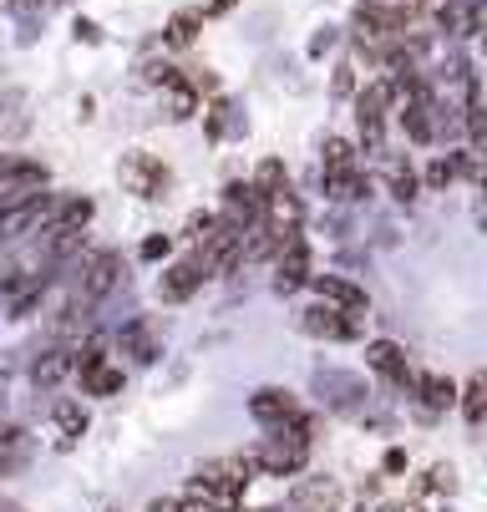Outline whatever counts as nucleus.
I'll return each mask as SVG.
<instances>
[{"instance_id":"f257e3e1","label":"nucleus","mask_w":487,"mask_h":512,"mask_svg":"<svg viewBox=\"0 0 487 512\" xmlns=\"http://www.w3.org/2000/svg\"><path fill=\"white\" fill-rule=\"evenodd\" d=\"M254 482V457H219V462H203L193 477H188V502H203V507H234L244 497V487Z\"/></svg>"},{"instance_id":"f03ea898","label":"nucleus","mask_w":487,"mask_h":512,"mask_svg":"<svg viewBox=\"0 0 487 512\" xmlns=\"http://www.w3.org/2000/svg\"><path fill=\"white\" fill-rule=\"evenodd\" d=\"M254 457V472H269V477H295L310 457V426L305 421H290V431L280 426V436H274L269 447L249 452Z\"/></svg>"},{"instance_id":"7ed1b4c3","label":"nucleus","mask_w":487,"mask_h":512,"mask_svg":"<svg viewBox=\"0 0 487 512\" xmlns=\"http://www.w3.org/2000/svg\"><path fill=\"white\" fill-rule=\"evenodd\" d=\"M117 178H122V188L127 193H137V198H163V188L173 183V173H168V163L163 158H153V153H127L122 158V168H117Z\"/></svg>"},{"instance_id":"20e7f679","label":"nucleus","mask_w":487,"mask_h":512,"mask_svg":"<svg viewBox=\"0 0 487 512\" xmlns=\"http://www.w3.org/2000/svg\"><path fill=\"white\" fill-rule=\"evenodd\" d=\"M51 289V269H21V274H6L0 279V300H6V310L21 320L41 305V295Z\"/></svg>"},{"instance_id":"39448f33","label":"nucleus","mask_w":487,"mask_h":512,"mask_svg":"<svg viewBox=\"0 0 487 512\" xmlns=\"http://www.w3.org/2000/svg\"><path fill=\"white\" fill-rule=\"evenodd\" d=\"M117 279H122V254L117 249H97L87 264H82V284H77V300H87V305H97V300H107L112 289H117Z\"/></svg>"},{"instance_id":"423d86ee","label":"nucleus","mask_w":487,"mask_h":512,"mask_svg":"<svg viewBox=\"0 0 487 512\" xmlns=\"http://www.w3.org/2000/svg\"><path fill=\"white\" fill-rule=\"evenodd\" d=\"M274 254H280V259H274V295H295V289H305V279H310V244H305V234L285 239Z\"/></svg>"},{"instance_id":"0eeeda50","label":"nucleus","mask_w":487,"mask_h":512,"mask_svg":"<svg viewBox=\"0 0 487 512\" xmlns=\"http://www.w3.org/2000/svg\"><path fill=\"white\" fill-rule=\"evenodd\" d=\"M264 218V198H259V188L254 183H229L224 188V213H219V224H229V229H239V234H249L254 224Z\"/></svg>"},{"instance_id":"6e6552de","label":"nucleus","mask_w":487,"mask_h":512,"mask_svg":"<svg viewBox=\"0 0 487 512\" xmlns=\"http://www.w3.org/2000/svg\"><path fill=\"white\" fill-rule=\"evenodd\" d=\"M305 284L315 289V300H325V305H335V310H345V315L371 310L366 289H361V284H351V279H340V274H310Z\"/></svg>"},{"instance_id":"1a4fd4ad","label":"nucleus","mask_w":487,"mask_h":512,"mask_svg":"<svg viewBox=\"0 0 487 512\" xmlns=\"http://www.w3.org/2000/svg\"><path fill=\"white\" fill-rule=\"evenodd\" d=\"M300 330L315 335V340H356V320L345 310H335V305H325V300L300 310Z\"/></svg>"},{"instance_id":"9d476101","label":"nucleus","mask_w":487,"mask_h":512,"mask_svg":"<svg viewBox=\"0 0 487 512\" xmlns=\"http://www.w3.org/2000/svg\"><path fill=\"white\" fill-rule=\"evenodd\" d=\"M249 416H254V421H264V426H290V421H300V401H295L290 391L264 386V391H254V396H249Z\"/></svg>"},{"instance_id":"9b49d317","label":"nucleus","mask_w":487,"mask_h":512,"mask_svg":"<svg viewBox=\"0 0 487 512\" xmlns=\"http://www.w3.org/2000/svg\"><path fill=\"white\" fill-rule=\"evenodd\" d=\"M198 284H203L198 264H193V259H178V264H168L163 279H158V300H163V305H183V300L198 295Z\"/></svg>"},{"instance_id":"f8f14e48","label":"nucleus","mask_w":487,"mask_h":512,"mask_svg":"<svg viewBox=\"0 0 487 512\" xmlns=\"http://www.w3.org/2000/svg\"><path fill=\"white\" fill-rule=\"evenodd\" d=\"M356 97V117H381L386 122V112H396V82L391 77H376V82H366L361 92H351Z\"/></svg>"},{"instance_id":"ddd939ff","label":"nucleus","mask_w":487,"mask_h":512,"mask_svg":"<svg viewBox=\"0 0 487 512\" xmlns=\"http://www.w3.org/2000/svg\"><path fill=\"white\" fill-rule=\"evenodd\" d=\"M406 391H416L422 396V406L427 411H447V406H457V386L447 381V376H406Z\"/></svg>"},{"instance_id":"4468645a","label":"nucleus","mask_w":487,"mask_h":512,"mask_svg":"<svg viewBox=\"0 0 487 512\" xmlns=\"http://www.w3.org/2000/svg\"><path fill=\"white\" fill-rule=\"evenodd\" d=\"M366 365L376 376H386V381H401V371H406V350L396 345V340H371L366 345Z\"/></svg>"},{"instance_id":"2eb2a0df","label":"nucleus","mask_w":487,"mask_h":512,"mask_svg":"<svg viewBox=\"0 0 487 512\" xmlns=\"http://www.w3.org/2000/svg\"><path fill=\"white\" fill-rule=\"evenodd\" d=\"M66 376H72V345H61V350H46V355L36 360V371H31V381H36L41 391L61 386Z\"/></svg>"},{"instance_id":"dca6fc26","label":"nucleus","mask_w":487,"mask_h":512,"mask_svg":"<svg viewBox=\"0 0 487 512\" xmlns=\"http://www.w3.org/2000/svg\"><path fill=\"white\" fill-rule=\"evenodd\" d=\"M366 193H371V178H366L361 168L325 173V198H335V203H356V198H366Z\"/></svg>"},{"instance_id":"f3484780","label":"nucleus","mask_w":487,"mask_h":512,"mask_svg":"<svg viewBox=\"0 0 487 512\" xmlns=\"http://www.w3.org/2000/svg\"><path fill=\"white\" fill-rule=\"evenodd\" d=\"M122 345L143 360V365H153L158 355H163V340H158V330H153V320H137V325H127L122 330Z\"/></svg>"},{"instance_id":"a211bd4d","label":"nucleus","mask_w":487,"mask_h":512,"mask_svg":"<svg viewBox=\"0 0 487 512\" xmlns=\"http://www.w3.org/2000/svg\"><path fill=\"white\" fill-rule=\"evenodd\" d=\"M198 31H203V16L188 6V11H173L168 16V26H163V46H173V51H183V46H193L198 41Z\"/></svg>"},{"instance_id":"6ab92c4d","label":"nucleus","mask_w":487,"mask_h":512,"mask_svg":"<svg viewBox=\"0 0 487 512\" xmlns=\"http://www.w3.org/2000/svg\"><path fill=\"white\" fill-rule=\"evenodd\" d=\"M401 127H406V137H411V142H422V148H427V142L437 137L432 102H427V97H422V102H406V107H401Z\"/></svg>"},{"instance_id":"aec40b11","label":"nucleus","mask_w":487,"mask_h":512,"mask_svg":"<svg viewBox=\"0 0 487 512\" xmlns=\"http://www.w3.org/2000/svg\"><path fill=\"white\" fill-rule=\"evenodd\" d=\"M457 406H462L467 426L477 431V426H482V416H487V376H472V381L457 391Z\"/></svg>"},{"instance_id":"412c9836","label":"nucleus","mask_w":487,"mask_h":512,"mask_svg":"<svg viewBox=\"0 0 487 512\" xmlns=\"http://www.w3.org/2000/svg\"><path fill=\"white\" fill-rule=\"evenodd\" d=\"M345 168H356V142L325 137V148H320V173H345Z\"/></svg>"},{"instance_id":"4be33fe9","label":"nucleus","mask_w":487,"mask_h":512,"mask_svg":"<svg viewBox=\"0 0 487 512\" xmlns=\"http://www.w3.org/2000/svg\"><path fill=\"white\" fill-rule=\"evenodd\" d=\"M295 502H300L305 512H335V507H340V487H335V482H305Z\"/></svg>"},{"instance_id":"5701e85b","label":"nucleus","mask_w":487,"mask_h":512,"mask_svg":"<svg viewBox=\"0 0 487 512\" xmlns=\"http://www.w3.org/2000/svg\"><path fill=\"white\" fill-rule=\"evenodd\" d=\"M82 391H87V396H117V391H122V371L102 360L97 371H87V376H82Z\"/></svg>"},{"instance_id":"b1692460","label":"nucleus","mask_w":487,"mask_h":512,"mask_svg":"<svg viewBox=\"0 0 487 512\" xmlns=\"http://www.w3.org/2000/svg\"><path fill=\"white\" fill-rule=\"evenodd\" d=\"M56 431H61V442L72 447L77 436H87V411H82L77 401H66V406H56Z\"/></svg>"},{"instance_id":"393cba45","label":"nucleus","mask_w":487,"mask_h":512,"mask_svg":"<svg viewBox=\"0 0 487 512\" xmlns=\"http://www.w3.org/2000/svg\"><path fill=\"white\" fill-rule=\"evenodd\" d=\"M285 183H290V173H285V163H280V158H264V163L254 168V188H259V198L280 193Z\"/></svg>"},{"instance_id":"a878e982","label":"nucleus","mask_w":487,"mask_h":512,"mask_svg":"<svg viewBox=\"0 0 487 512\" xmlns=\"http://www.w3.org/2000/svg\"><path fill=\"white\" fill-rule=\"evenodd\" d=\"M168 92H173V112H168V117H173V122H188V117L198 112V92H193V87H188L183 77H178V82H173Z\"/></svg>"},{"instance_id":"bb28decb","label":"nucleus","mask_w":487,"mask_h":512,"mask_svg":"<svg viewBox=\"0 0 487 512\" xmlns=\"http://www.w3.org/2000/svg\"><path fill=\"white\" fill-rule=\"evenodd\" d=\"M416 193H422V178H416L411 168H401V163H396V168H391V198H401V203H411Z\"/></svg>"},{"instance_id":"cd10ccee","label":"nucleus","mask_w":487,"mask_h":512,"mask_svg":"<svg viewBox=\"0 0 487 512\" xmlns=\"http://www.w3.org/2000/svg\"><path fill=\"white\" fill-rule=\"evenodd\" d=\"M178 77H183V71L168 66V61H143V82H148V87H173Z\"/></svg>"},{"instance_id":"c85d7f7f","label":"nucleus","mask_w":487,"mask_h":512,"mask_svg":"<svg viewBox=\"0 0 487 512\" xmlns=\"http://www.w3.org/2000/svg\"><path fill=\"white\" fill-rule=\"evenodd\" d=\"M452 178H457V158H437V163L422 173V183H427V188H447Z\"/></svg>"},{"instance_id":"c756f323","label":"nucleus","mask_w":487,"mask_h":512,"mask_svg":"<svg viewBox=\"0 0 487 512\" xmlns=\"http://www.w3.org/2000/svg\"><path fill=\"white\" fill-rule=\"evenodd\" d=\"M330 87H335V97H351V92H356V66H351V61H340Z\"/></svg>"},{"instance_id":"7c9ffc66","label":"nucleus","mask_w":487,"mask_h":512,"mask_svg":"<svg viewBox=\"0 0 487 512\" xmlns=\"http://www.w3.org/2000/svg\"><path fill=\"white\" fill-rule=\"evenodd\" d=\"M168 249H173V239H168V234H148V239H143V249H137V254H143V259L153 264V259H168Z\"/></svg>"},{"instance_id":"2f4dec72","label":"nucleus","mask_w":487,"mask_h":512,"mask_svg":"<svg viewBox=\"0 0 487 512\" xmlns=\"http://www.w3.org/2000/svg\"><path fill=\"white\" fill-rule=\"evenodd\" d=\"M219 224V213H208V208H198V213H188V239H203L208 229Z\"/></svg>"},{"instance_id":"473e14b6","label":"nucleus","mask_w":487,"mask_h":512,"mask_svg":"<svg viewBox=\"0 0 487 512\" xmlns=\"http://www.w3.org/2000/svg\"><path fill=\"white\" fill-rule=\"evenodd\" d=\"M234 6H239V0H203V11H198V16H203V21H219V16H229Z\"/></svg>"},{"instance_id":"72a5a7b5","label":"nucleus","mask_w":487,"mask_h":512,"mask_svg":"<svg viewBox=\"0 0 487 512\" xmlns=\"http://www.w3.org/2000/svg\"><path fill=\"white\" fill-rule=\"evenodd\" d=\"M72 31H77V41H87V46H97V41H102L97 21H87V16H77V26H72Z\"/></svg>"},{"instance_id":"f704fd0d","label":"nucleus","mask_w":487,"mask_h":512,"mask_svg":"<svg viewBox=\"0 0 487 512\" xmlns=\"http://www.w3.org/2000/svg\"><path fill=\"white\" fill-rule=\"evenodd\" d=\"M432 487L437 492H457V472L452 467H432Z\"/></svg>"},{"instance_id":"c9c22d12","label":"nucleus","mask_w":487,"mask_h":512,"mask_svg":"<svg viewBox=\"0 0 487 512\" xmlns=\"http://www.w3.org/2000/svg\"><path fill=\"white\" fill-rule=\"evenodd\" d=\"M381 472H391V477H396V472H406V452H401V447H391V452L381 457Z\"/></svg>"},{"instance_id":"e433bc0d","label":"nucleus","mask_w":487,"mask_h":512,"mask_svg":"<svg viewBox=\"0 0 487 512\" xmlns=\"http://www.w3.org/2000/svg\"><path fill=\"white\" fill-rule=\"evenodd\" d=\"M330 41H335L330 31H325V36H315V41H310V56H325V51H330Z\"/></svg>"},{"instance_id":"4c0bfd02","label":"nucleus","mask_w":487,"mask_h":512,"mask_svg":"<svg viewBox=\"0 0 487 512\" xmlns=\"http://www.w3.org/2000/svg\"><path fill=\"white\" fill-rule=\"evenodd\" d=\"M6 168H11V158H6V153H0V178H6Z\"/></svg>"},{"instance_id":"58836bf2","label":"nucleus","mask_w":487,"mask_h":512,"mask_svg":"<svg viewBox=\"0 0 487 512\" xmlns=\"http://www.w3.org/2000/svg\"><path fill=\"white\" fill-rule=\"evenodd\" d=\"M381 512H416V507H381Z\"/></svg>"}]
</instances>
